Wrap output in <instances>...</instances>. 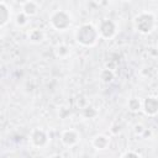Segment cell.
<instances>
[{
  "instance_id": "cell-10",
  "label": "cell",
  "mask_w": 158,
  "mask_h": 158,
  "mask_svg": "<svg viewBox=\"0 0 158 158\" xmlns=\"http://www.w3.org/2000/svg\"><path fill=\"white\" fill-rule=\"evenodd\" d=\"M28 40L32 43H41L44 40V32L41 28H32L28 32Z\"/></svg>"
},
{
  "instance_id": "cell-9",
  "label": "cell",
  "mask_w": 158,
  "mask_h": 158,
  "mask_svg": "<svg viewBox=\"0 0 158 158\" xmlns=\"http://www.w3.org/2000/svg\"><path fill=\"white\" fill-rule=\"evenodd\" d=\"M21 10H22V12L25 14V15H27V16H33V15H36L37 12H38V10H40V5L36 2V1H25V2H22L21 4Z\"/></svg>"
},
{
  "instance_id": "cell-5",
  "label": "cell",
  "mask_w": 158,
  "mask_h": 158,
  "mask_svg": "<svg viewBox=\"0 0 158 158\" xmlns=\"http://www.w3.org/2000/svg\"><path fill=\"white\" fill-rule=\"evenodd\" d=\"M30 141L31 143L35 146V147H43L47 141H48V137L46 135V132L43 130H40V128H36L31 132V136H30Z\"/></svg>"
},
{
  "instance_id": "cell-12",
  "label": "cell",
  "mask_w": 158,
  "mask_h": 158,
  "mask_svg": "<svg viewBox=\"0 0 158 158\" xmlns=\"http://www.w3.org/2000/svg\"><path fill=\"white\" fill-rule=\"evenodd\" d=\"M128 109L131 110V111H138V110H141V107H142V102L138 100V99H136V98H132V99H130V101H128Z\"/></svg>"
},
{
  "instance_id": "cell-4",
  "label": "cell",
  "mask_w": 158,
  "mask_h": 158,
  "mask_svg": "<svg viewBox=\"0 0 158 158\" xmlns=\"http://www.w3.org/2000/svg\"><path fill=\"white\" fill-rule=\"evenodd\" d=\"M99 35L106 40L111 38L116 33V23L110 19H102L99 23Z\"/></svg>"
},
{
  "instance_id": "cell-7",
  "label": "cell",
  "mask_w": 158,
  "mask_h": 158,
  "mask_svg": "<svg viewBox=\"0 0 158 158\" xmlns=\"http://www.w3.org/2000/svg\"><path fill=\"white\" fill-rule=\"evenodd\" d=\"M60 139H62V142H63L65 146L72 147V146H74V144L78 143L79 136H78L77 131H74V130H67V131H64V132L62 133V138H60Z\"/></svg>"
},
{
  "instance_id": "cell-1",
  "label": "cell",
  "mask_w": 158,
  "mask_h": 158,
  "mask_svg": "<svg viewBox=\"0 0 158 158\" xmlns=\"http://www.w3.org/2000/svg\"><path fill=\"white\" fill-rule=\"evenodd\" d=\"M74 36L78 43L86 46V47L94 46L100 37L99 30L91 23H83L79 27H77Z\"/></svg>"
},
{
  "instance_id": "cell-11",
  "label": "cell",
  "mask_w": 158,
  "mask_h": 158,
  "mask_svg": "<svg viewBox=\"0 0 158 158\" xmlns=\"http://www.w3.org/2000/svg\"><path fill=\"white\" fill-rule=\"evenodd\" d=\"M110 143V138L105 135H99L93 139V144L96 149H105Z\"/></svg>"
},
{
  "instance_id": "cell-6",
  "label": "cell",
  "mask_w": 158,
  "mask_h": 158,
  "mask_svg": "<svg viewBox=\"0 0 158 158\" xmlns=\"http://www.w3.org/2000/svg\"><path fill=\"white\" fill-rule=\"evenodd\" d=\"M142 107L147 115H156L158 112V99L149 96L142 102Z\"/></svg>"
},
{
  "instance_id": "cell-8",
  "label": "cell",
  "mask_w": 158,
  "mask_h": 158,
  "mask_svg": "<svg viewBox=\"0 0 158 158\" xmlns=\"http://www.w3.org/2000/svg\"><path fill=\"white\" fill-rule=\"evenodd\" d=\"M11 20L10 7L5 1H0V27H5Z\"/></svg>"
},
{
  "instance_id": "cell-15",
  "label": "cell",
  "mask_w": 158,
  "mask_h": 158,
  "mask_svg": "<svg viewBox=\"0 0 158 158\" xmlns=\"http://www.w3.org/2000/svg\"><path fill=\"white\" fill-rule=\"evenodd\" d=\"M49 158H62V157L58 156V154H54V156H52V157H49Z\"/></svg>"
},
{
  "instance_id": "cell-2",
  "label": "cell",
  "mask_w": 158,
  "mask_h": 158,
  "mask_svg": "<svg viewBox=\"0 0 158 158\" xmlns=\"http://www.w3.org/2000/svg\"><path fill=\"white\" fill-rule=\"evenodd\" d=\"M156 26V17L149 11H143L135 17V27L141 33H149Z\"/></svg>"
},
{
  "instance_id": "cell-3",
  "label": "cell",
  "mask_w": 158,
  "mask_h": 158,
  "mask_svg": "<svg viewBox=\"0 0 158 158\" xmlns=\"http://www.w3.org/2000/svg\"><path fill=\"white\" fill-rule=\"evenodd\" d=\"M49 21H51V25L56 30L64 31V30H67L70 26V23H72V16L65 10H56V11H53L51 14Z\"/></svg>"
},
{
  "instance_id": "cell-13",
  "label": "cell",
  "mask_w": 158,
  "mask_h": 158,
  "mask_svg": "<svg viewBox=\"0 0 158 158\" xmlns=\"http://www.w3.org/2000/svg\"><path fill=\"white\" fill-rule=\"evenodd\" d=\"M28 19V16L27 15H25L22 11L21 12H19L17 15H16V20H15V22H16V25L17 26H20V27H22V26H25L26 23H27V20Z\"/></svg>"
},
{
  "instance_id": "cell-14",
  "label": "cell",
  "mask_w": 158,
  "mask_h": 158,
  "mask_svg": "<svg viewBox=\"0 0 158 158\" xmlns=\"http://www.w3.org/2000/svg\"><path fill=\"white\" fill-rule=\"evenodd\" d=\"M122 158H139L135 152H126L123 156H122Z\"/></svg>"
}]
</instances>
